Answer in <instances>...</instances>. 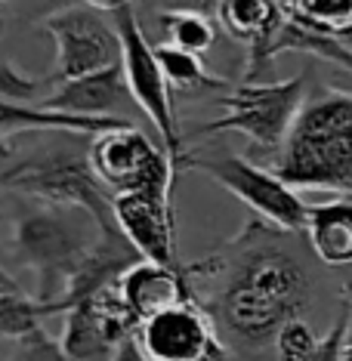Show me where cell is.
<instances>
[{"instance_id":"6da1fadb","label":"cell","mask_w":352,"mask_h":361,"mask_svg":"<svg viewBox=\"0 0 352 361\" xmlns=\"http://www.w3.org/2000/svg\"><path fill=\"white\" fill-rule=\"evenodd\" d=\"M195 275L223 278L219 290L201 306L238 361L257 355L269 343L275 346L278 331L312 302V272L303 253L288 244V232L263 219L244 228L226 253L192 262L189 278Z\"/></svg>"},{"instance_id":"7a4b0ae2","label":"cell","mask_w":352,"mask_h":361,"mask_svg":"<svg viewBox=\"0 0 352 361\" xmlns=\"http://www.w3.org/2000/svg\"><path fill=\"white\" fill-rule=\"evenodd\" d=\"M269 170L291 188L352 195V93L309 96Z\"/></svg>"},{"instance_id":"3957f363","label":"cell","mask_w":352,"mask_h":361,"mask_svg":"<svg viewBox=\"0 0 352 361\" xmlns=\"http://www.w3.org/2000/svg\"><path fill=\"white\" fill-rule=\"evenodd\" d=\"M105 228L78 207H53V204L31 201L19 216L13 219L10 250L19 266H25L37 278L40 302L56 309L65 300L78 269L84 266L90 250L96 247Z\"/></svg>"},{"instance_id":"277c9868","label":"cell","mask_w":352,"mask_h":361,"mask_svg":"<svg viewBox=\"0 0 352 361\" xmlns=\"http://www.w3.org/2000/svg\"><path fill=\"white\" fill-rule=\"evenodd\" d=\"M0 185L25 195L31 201L53 204V207L87 210L105 232H118L114 223V195L99 183L90 167V145H59L44 149L31 158L13 164L0 173Z\"/></svg>"},{"instance_id":"5b68a950","label":"cell","mask_w":352,"mask_h":361,"mask_svg":"<svg viewBox=\"0 0 352 361\" xmlns=\"http://www.w3.org/2000/svg\"><path fill=\"white\" fill-rule=\"evenodd\" d=\"M176 170H198L207 173L214 183H219L229 195L241 198L248 207L263 219L266 226L278 228V232L300 235L306 232L309 207L297 195V188H291L284 179H278L269 167H260L244 154H189L179 161Z\"/></svg>"},{"instance_id":"8992f818","label":"cell","mask_w":352,"mask_h":361,"mask_svg":"<svg viewBox=\"0 0 352 361\" xmlns=\"http://www.w3.org/2000/svg\"><path fill=\"white\" fill-rule=\"evenodd\" d=\"M306 78H288L278 84H238L219 96V118L201 127V133H241L272 158L288 139L300 109L306 105Z\"/></svg>"},{"instance_id":"52a82bcc","label":"cell","mask_w":352,"mask_h":361,"mask_svg":"<svg viewBox=\"0 0 352 361\" xmlns=\"http://www.w3.org/2000/svg\"><path fill=\"white\" fill-rule=\"evenodd\" d=\"M114 31L121 37V65H124L130 96H133L136 109L152 121L154 133L161 139V149L170 154L174 167H179V161L186 158V149H183V136L176 130L174 93H170L167 80H164L154 47L142 35V25H139L133 6H124V10L114 13Z\"/></svg>"},{"instance_id":"ba28073f","label":"cell","mask_w":352,"mask_h":361,"mask_svg":"<svg viewBox=\"0 0 352 361\" xmlns=\"http://www.w3.org/2000/svg\"><path fill=\"white\" fill-rule=\"evenodd\" d=\"M90 167L111 195L164 192L174 185V161L133 124L90 136Z\"/></svg>"},{"instance_id":"9c48e42d","label":"cell","mask_w":352,"mask_h":361,"mask_svg":"<svg viewBox=\"0 0 352 361\" xmlns=\"http://www.w3.org/2000/svg\"><path fill=\"white\" fill-rule=\"evenodd\" d=\"M56 44L53 87L121 65V37L114 25L90 6H65L44 22Z\"/></svg>"},{"instance_id":"30bf717a","label":"cell","mask_w":352,"mask_h":361,"mask_svg":"<svg viewBox=\"0 0 352 361\" xmlns=\"http://www.w3.org/2000/svg\"><path fill=\"white\" fill-rule=\"evenodd\" d=\"M136 346L149 361H207L223 346L201 300L164 309L136 327Z\"/></svg>"},{"instance_id":"8fae6325","label":"cell","mask_w":352,"mask_h":361,"mask_svg":"<svg viewBox=\"0 0 352 361\" xmlns=\"http://www.w3.org/2000/svg\"><path fill=\"white\" fill-rule=\"evenodd\" d=\"M114 223L121 235L149 262L179 269L174 198L164 192H127L114 195Z\"/></svg>"},{"instance_id":"7c38bea8","label":"cell","mask_w":352,"mask_h":361,"mask_svg":"<svg viewBox=\"0 0 352 361\" xmlns=\"http://www.w3.org/2000/svg\"><path fill=\"white\" fill-rule=\"evenodd\" d=\"M127 105H136L130 96L124 65H111L96 75L65 80L56 84L50 96H44V102L37 109L56 111V114H71V118H124L118 114Z\"/></svg>"},{"instance_id":"4fadbf2b","label":"cell","mask_w":352,"mask_h":361,"mask_svg":"<svg viewBox=\"0 0 352 361\" xmlns=\"http://www.w3.org/2000/svg\"><path fill=\"white\" fill-rule=\"evenodd\" d=\"M118 287L139 324L149 322L152 315H158L164 309H174L179 302L198 300V293L192 290L189 266L174 269V266H161V262L139 259L133 269L124 272Z\"/></svg>"},{"instance_id":"5bb4252c","label":"cell","mask_w":352,"mask_h":361,"mask_svg":"<svg viewBox=\"0 0 352 361\" xmlns=\"http://www.w3.org/2000/svg\"><path fill=\"white\" fill-rule=\"evenodd\" d=\"M309 53L318 56V59L337 65L343 71H352V47L337 35H327V31L306 25V22L293 19L288 13L281 19V25L275 28V35L266 40V44L253 47L250 50V68H248V84H257L263 68H269V62L281 53Z\"/></svg>"},{"instance_id":"9a60e30c","label":"cell","mask_w":352,"mask_h":361,"mask_svg":"<svg viewBox=\"0 0 352 361\" xmlns=\"http://www.w3.org/2000/svg\"><path fill=\"white\" fill-rule=\"evenodd\" d=\"M303 235L324 266H352V195L312 204Z\"/></svg>"},{"instance_id":"2e32d148","label":"cell","mask_w":352,"mask_h":361,"mask_svg":"<svg viewBox=\"0 0 352 361\" xmlns=\"http://www.w3.org/2000/svg\"><path fill=\"white\" fill-rule=\"evenodd\" d=\"M288 16L281 0H219L217 22L235 40H244L248 50L266 44Z\"/></svg>"},{"instance_id":"e0dca14e","label":"cell","mask_w":352,"mask_h":361,"mask_svg":"<svg viewBox=\"0 0 352 361\" xmlns=\"http://www.w3.org/2000/svg\"><path fill=\"white\" fill-rule=\"evenodd\" d=\"M154 56H158L164 80H167L174 96H201L207 90H232V84L226 78L210 75L207 65L201 62V56H195V53L176 50L170 44H158L154 47Z\"/></svg>"},{"instance_id":"ac0fdd59","label":"cell","mask_w":352,"mask_h":361,"mask_svg":"<svg viewBox=\"0 0 352 361\" xmlns=\"http://www.w3.org/2000/svg\"><path fill=\"white\" fill-rule=\"evenodd\" d=\"M50 315H56L53 306L25 293L6 269H0V336L22 340V336L40 331V322Z\"/></svg>"},{"instance_id":"d6986e66","label":"cell","mask_w":352,"mask_h":361,"mask_svg":"<svg viewBox=\"0 0 352 361\" xmlns=\"http://www.w3.org/2000/svg\"><path fill=\"white\" fill-rule=\"evenodd\" d=\"M158 25L164 31L161 44H170L176 50H186L195 56H204L217 40L214 19L198 10H183V6L179 10H167L158 16Z\"/></svg>"},{"instance_id":"ffe728a7","label":"cell","mask_w":352,"mask_h":361,"mask_svg":"<svg viewBox=\"0 0 352 361\" xmlns=\"http://www.w3.org/2000/svg\"><path fill=\"white\" fill-rule=\"evenodd\" d=\"M293 19L327 31V35H352V0H281Z\"/></svg>"},{"instance_id":"44dd1931","label":"cell","mask_w":352,"mask_h":361,"mask_svg":"<svg viewBox=\"0 0 352 361\" xmlns=\"http://www.w3.org/2000/svg\"><path fill=\"white\" fill-rule=\"evenodd\" d=\"M318 340H322V336H315V331L303 322V318H293V322L284 324L275 336V358L278 361H306L315 352Z\"/></svg>"},{"instance_id":"7402d4cb","label":"cell","mask_w":352,"mask_h":361,"mask_svg":"<svg viewBox=\"0 0 352 361\" xmlns=\"http://www.w3.org/2000/svg\"><path fill=\"white\" fill-rule=\"evenodd\" d=\"M19 346L13 352V361H71L62 349V340H56L40 327V331L16 340Z\"/></svg>"},{"instance_id":"603a6c76","label":"cell","mask_w":352,"mask_h":361,"mask_svg":"<svg viewBox=\"0 0 352 361\" xmlns=\"http://www.w3.org/2000/svg\"><path fill=\"white\" fill-rule=\"evenodd\" d=\"M349 322H352V309L343 306V312L337 315V322H334L331 331H327L322 340H318L315 352L306 361H340L343 343H346V334H349Z\"/></svg>"},{"instance_id":"cb8c5ba5","label":"cell","mask_w":352,"mask_h":361,"mask_svg":"<svg viewBox=\"0 0 352 361\" xmlns=\"http://www.w3.org/2000/svg\"><path fill=\"white\" fill-rule=\"evenodd\" d=\"M111 361H149V358L142 355V349H139V346H136V340L130 336V340H124L118 349H114Z\"/></svg>"},{"instance_id":"d4e9b609","label":"cell","mask_w":352,"mask_h":361,"mask_svg":"<svg viewBox=\"0 0 352 361\" xmlns=\"http://www.w3.org/2000/svg\"><path fill=\"white\" fill-rule=\"evenodd\" d=\"M84 6H90V10H96V13H118V10H124V6H130L133 0H80Z\"/></svg>"},{"instance_id":"484cf974","label":"cell","mask_w":352,"mask_h":361,"mask_svg":"<svg viewBox=\"0 0 352 361\" xmlns=\"http://www.w3.org/2000/svg\"><path fill=\"white\" fill-rule=\"evenodd\" d=\"M183 4V10H198V13H217V6H219V0H179Z\"/></svg>"},{"instance_id":"4316f807","label":"cell","mask_w":352,"mask_h":361,"mask_svg":"<svg viewBox=\"0 0 352 361\" xmlns=\"http://www.w3.org/2000/svg\"><path fill=\"white\" fill-rule=\"evenodd\" d=\"M340 361H352V322H349V334H346V343H343Z\"/></svg>"},{"instance_id":"83f0119b","label":"cell","mask_w":352,"mask_h":361,"mask_svg":"<svg viewBox=\"0 0 352 361\" xmlns=\"http://www.w3.org/2000/svg\"><path fill=\"white\" fill-rule=\"evenodd\" d=\"M343 297H346V306L352 309V278H349L346 284H343Z\"/></svg>"}]
</instances>
